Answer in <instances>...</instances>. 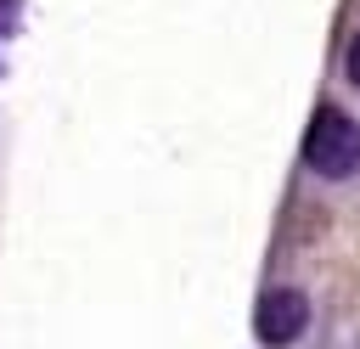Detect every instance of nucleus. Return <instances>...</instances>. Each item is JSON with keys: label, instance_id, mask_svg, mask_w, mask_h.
Returning <instances> with one entry per match:
<instances>
[{"label": "nucleus", "instance_id": "3", "mask_svg": "<svg viewBox=\"0 0 360 349\" xmlns=\"http://www.w3.org/2000/svg\"><path fill=\"white\" fill-rule=\"evenodd\" d=\"M17 11H22V0H0V34L17 23Z\"/></svg>", "mask_w": 360, "mask_h": 349}, {"label": "nucleus", "instance_id": "4", "mask_svg": "<svg viewBox=\"0 0 360 349\" xmlns=\"http://www.w3.org/2000/svg\"><path fill=\"white\" fill-rule=\"evenodd\" d=\"M349 79H354V84H360V34H354V39H349Z\"/></svg>", "mask_w": 360, "mask_h": 349}, {"label": "nucleus", "instance_id": "1", "mask_svg": "<svg viewBox=\"0 0 360 349\" xmlns=\"http://www.w3.org/2000/svg\"><path fill=\"white\" fill-rule=\"evenodd\" d=\"M304 163L326 180H343L360 169V124L338 107H321L315 124H309V141H304Z\"/></svg>", "mask_w": 360, "mask_h": 349}, {"label": "nucleus", "instance_id": "2", "mask_svg": "<svg viewBox=\"0 0 360 349\" xmlns=\"http://www.w3.org/2000/svg\"><path fill=\"white\" fill-rule=\"evenodd\" d=\"M304 321H309V298H304L298 287L264 293V304H259V338H264V343H292V338L304 332Z\"/></svg>", "mask_w": 360, "mask_h": 349}]
</instances>
